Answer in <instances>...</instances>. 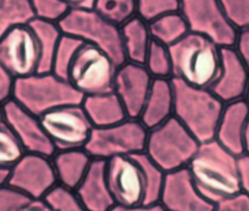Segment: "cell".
<instances>
[{"instance_id": "7bdbcfd3", "label": "cell", "mask_w": 249, "mask_h": 211, "mask_svg": "<svg viewBox=\"0 0 249 211\" xmlns=\"http://www.w3.org/2000/svg\"><path fill=\"white\" fill-rule=\"evenodd\" d=\"M70 9H92L95 0H61Z\"/></svg>"}, {"instance_id": "bcb514c9", "label": "cell", "mask_w": 249, "mask_h": 211, "mask_svg": "<svg viewBox=\"0 0 249 211\" xmlns=\"http://www.w3.org/2000/svg\"><path fill=\"white\" fill-rule=\"evenodd\" d=\"M245 101L247 102V104H248V106H249V88H248V90H247V93H246V96H245Z\"/></svg>"}, {"instance_id": "7a4b0ae2", "label": "cell", "mask_w": 249, "mask_h": 211, "mask_svg": "<svg viewBox=\"0 0 249 211\" xmlns=\"http://www.w3.org/2000/svg\"><path fill=\"white\" fill-rule=\"evenodd\" d=\"M172 78L203 88H211L219 78L222 48L209 38L189 32L169 46Z\"/></svg>"}, {"instance_id": "5b68a950", "label": "cell", "mask_w": 249, "mask_h": 211, "mask_svg": "<svg viewBox=\"0 0 249 211\" xmlns=\"http://www.w3.org/2000/svg\"><path fill=\"white\" fill-rule=\"evenodd\" d=\"M200 143L175 118L149 129L145 153L165 173L187 167Z\"/></svg>"}, {"instance_id": "7c38bea8", "label": "cell", "mask_w": 249, "mask_h": 211, "mask_svg": "<svg viewBox=\"0 0 249 211\" xmlns=\"http://www.w3.org/2000/svg\"><path fill=\"white\" fill-rule=\"evenodd\" d=\"M106 176L116 205L132 207L144 203L145 174L134 155L117 156L107 159Z\"/></svg>"}, {"instance_id": "8992f818", "label": "cell", "mask_w": 249, "mask_h": 211, "mask_svg": "<svg viewBox=\"0 0 249 211\" xmlns=\"http://www.w3.org/2000/svg\"><path fill=\"white\" fill-rule=\"evenodd\" d=\"M58 24L63 33L105 52L118 67L127 61L121 27L93 9H70Z\"/></svg>"}, {"instance_id": "6da1fadb", "label": "cell", "mask_w": 249, "mask_h": 211, "mask_svg": "<svg viewBox=\"0 0 249 211\" xmlns=\"http://www.w3.org/2000/svg\"><path fill=\"white\" fill-rule=\"evenodd\" d=\"M238 158L213 139L200 143L189 162L196 187L212 203L241 193Z\"/></svg>"}, {"instance_id": "ab89813d", "label": "cell", "mask_w": 249, "mask_h": 211, "mask_svg": "<svg viewBox=\"0 0 249 211\" xmlns=\"http://www.w3.org/2000/svg\"><path fill=\"white\" fill-rule=\"evenodd\" d=\"M241 192L249 196V156L242 155L238 158Z\"/></svg>"}, {"instance_id": "277c9868", "label": "cell", "mask_w": 249, "mask_h": 211, "mask_svg": "<svg viewBox=\"0 0 249 211\" xmlns=\"http://www.w3.org/2000/svg\"><path fill=\"white\" fill-rule=\"evenodd\" d=\"M84 95L53 72L18 78L13 98L37 117L60 106L82 104Z\"/></svg>"}, {"instance_id": "8d00e7d4", "label": "cell", "mask_w": 249, "mask_h": 211, "mask_svg": "<svg viewBox=\"0 0 249 211\" xmlns=\"http://www.w3.org/2000/svg\"><path fill=\"white\" fill-rule=\"evenodd\" d=\"M214 211H249V196L241 192L216 203Z\"/></svg>"}, {"instance_id": "30bf717a", "label": "cell", "mask_w": 249, "mask_h": 211, "mask_svg": "<svg viewBox=\"0 0 249 211\" xmlns=\"http://www.w3.org/2000/svg\"><path fill=\"white\" fill-rule=\"evenodd\" d=\"M180 12L191 32L209 38L221 48L234 47L238 30L229 20L219 0H180Z\"/></svg>"}, {"instance_id": "4fadbf2b", "label": "cell", "mask_w": 249, "mask_h": 211, "mask_svg": "<svg viewBox=\"0 0 249 211\" xmlns=\"http://www.w3.org/2000/svg\"><path fill=\"white\" fill-rule=\"evenodd\" d=\"M58 184L51 157L26 153L14 166L8 185L26 193L32 199L44 198Z\"/></svg>"}, {"instance_id": "ba28073f", "label": "cell", "mask_w": 249, "mask_h": 211, "mask_svg": "<svg viewBox=\"0 0 249 211\" xmlns=\"http://www.w3.org/2000/svg\"><path fill=\"white\" fill-rule=\"evenodd\" d=\"M149 129L140 119L125 120L108 126L93 127L85 150L92 158L109 159L145 152Z\"/></svg>"}, {"instance_id": "b9f144b4", "label": "cell", "mask_w": 249, "mask_h": 211, "mask_svg": "<svg viewBox=\"0 0 249 211\" xmlns=\"http://www.w3.org/2000/svg\"><path fill=\"white\" fill-rule=\"evenodd\" d=\"M20 211H53L44 198L32 199Z\"/></svg>"}, {"instance_id": "d4e9b609", "label": "cell", "mask_w": 249, "mask_h": 211, "mask_svg": "<svg viewBox=\"0 0 249 211\" xmlns=\"http://www.w3.org/2000/svg\"><path fill=\"white\" fill-rule=\"evenodd\" d=\"M149 27L153 39L167 47L175 44L190 32L180 10L154 19L149 22Z\"/></svg>"}, {"instance_id": "e575fe53", "label": "cell", "mask_w": 249, "mask_h": 211, "mask_svg": "<svg viewBox=\"0 0 249 211\" xmlns=\"http://www.w3.org/2000/svg\"><path fill=\"white\" fill-rule=\"evenodd\" d=\"M226 16L237 29L249 27V0H219Z\"/></svg>"}, {"instance_id": "836d02e7", "label": "cell", "mask_w": 249, "mask_h": 211, "mask_svg": "<svg viewBox=\"0 0 249 211\" xmlns=\"http://www.w3.org/2000/svg\"><path fill=\"white\" fill-rule=\"evenodd\" d=\"M36 18L59 22L70 8L61 0H31Z\"/></svg>"}, {"instance_id": "ac0fdd59", "label": "cell", "mask_w": 249, "mask_h": 211, "mask_svg": "<svg viewBox=\"0 0 249 211\" xmlns=\"http://www.w3.org/2000/svg\"><path fill=\"white\" fill-rule=\"evenodd\" d=\"M75 192L87 211H111L116 206L107 181L105 159H92Z\"/></svg>"}, {"instance_id": "52a82bcc", "label": "cell", "mask_w": 249, "mask_h": 211, "mask_svg": "<svg viewBox=\"0 0 249 211\" xmlns=\"http://www.w3.org/2000/svg\"><path fill=\"white\" fill-rule=\"evenodd\" d=\"M118 66L99 48L83 43L68 70L67 80L84 96L114 90Z\"/></svg>"}, {"instance_id": "8fae6325", "label": "cell", "mask_w": 249, "mask_h": 211, "mask_svg": "<svg viewBox=\"0 0 249 211\" xmlns=\"http://www.w3.org/2000/svg\"><path fill=\"white\" fill-rule=\"evenodd\" d=\"M40 62L39 41L30 24L14 26L0 34V66L17 79L37 73Z\"/></svg>"}, {"instance_id": "ffe728a7", "label": "cell", "mask_w": 249, "mask_h": 211, "mask_svg": "<svg viewBox=\"0 0 249 211\" xmlns=\"http://www.w3.org/2000/svg\"><path fill=\"white\" fill-rule=\"evenodd\" d=\"M174 92L171 79H154L140 114V121L151 129L173 116Z\"/></svg>"}, {"instance_id": "9c48e42d", "label": "cell", "mask_w": 249, "mask_h": 211, "mask_svg": "<svg viewBox=\"0 0 249 211\" xmlns=\"http://www.w3.org/2000/svg\"><path fill=\"white\" fill-rule=\"evenodd\" d=\"M39 118L56 151L85 148L94 127L82 104L60 106Z\"/></svg>"}, {"instance_id": "e0dca14e", "label": "cell", "mask_w": 249, "mask_h": 211, "mask_svg": "<svg viewBox=\"0 0 249 211\" xmlns=\"http://www.w3.org/2000/svg\"><path fill=\"white\" fill-rule=\"evenodd\" d=\"M249 88V68L234 47L222 48L218 80L210 88L225 104L244 99Z\"/></svg>"}, {"instance_id": "2e32d148", "label": "cell", "mask_w": 249, "mask_h": 211, "mask_svg": "<svg viewBox=\"0 0 249 211\" xmlns=\"http://www.w3.org/2000/svg\"><path fill=\"white\" fill-rule=\"evenodd\" d=\"M154 78L144 64L126 61L118 67L114 91L124 106L128 118L139 119Z\"/></svg>"}, {"instance_id": "d6986e66", "label": "cell", "mask_w": 249, "mask_h": 211, "mask_svg": "<svg viewBox=\"0 0 249 211\" xmlns=\"http://www.w3.org/2000/svg\"><path fill=\"white\" fill-rule=\"evenodd\" d=\"M249 121V106L245 99L225 104L215 139L237 157L244 154V132Z\"/></svg>"}, {"instance_id": "9a60e30c", "label": "cell", "mask_w": 249, "mask_h": 211, "mask_svg": "<svg viewBox=\"0 0 249 211\" xmlns=\"http://www.w3.org/2000/svg\"><path fill=\"white\" fill-rule=\"evenodd\" d=\"M159 203L165 211H214L216 205L196 187L188 167L165 173Z\"/></svg>"}, {"instance_id": "d6a6232c", "label": "cell", "mask_w": 249, "mask_h": 211, "mask_svg": "<svg viewBox=\"0 0 249 211\" xmlns=\"http://www.w3.org/2000/svg\"><path fill=\"white\" fill-rule=\"evenodd\" d=\"M137 16L146 22L180 10V0H136Z\"/></svg>"}, {"instance_id": "5bb4252c", "label": "cell", "mask_w": 249, "mask_h": 211, "mask_svg": "<svg viewBox=\"0 0 249 211\" xmlns=\"http://www.w3.org/2000/svg\"><path fill=\"white\" fill-rule=\"evenodd\" d=\"M1 118L22 142L27 153L53 157L56 149L45 131L40 118L11 98L2 103Z\"/></svg>"}, {"instance_id": "484cf974", "label": "cell", "mask_w": 249, "mask_h": 211, "mask_svg": "<svg viewBox=\"0 0 249 211\" xmlns=\"http://www.w3.org/2000/svg\"><path fill=\"white\" fill-rule=\"evenodd\" d=\"M36 18L31 0H0V34Z\"/></svg>"}, {"instance_id": "1f68e13d", "label": "cell", "mask_w": 249, "mask_h": 211, "mask_svg": "<svg viewBox=\"0 0 249 211\" xmlns=\"http://www.w3.org/2000/svg\"><path fill=\"white\" fill-rule=\"evenodd\" d=\"M53 211H87L74 190L56 184L44 197Z\"/></svg>"}, {"instance_id": "f35d334b", "label": "cell", "mask_w": 249, "mask_h": 211, "mask_svg": "<svg viewBox=\"0 0 249 211\" xmlns=\"http://www.w3.org/2000/svg\"><path fill=\"white\" fill-rule=\"evenodd\" d=\"M234 48L249 68V27L238 30Z\"/></svg>"}, {"instance_id": "4316f807", "label": "cell", "mask_w": 249, "mask_h": 211, "mask_svg": "<svg viewBox=\"0 0 249 211\" xmlns=\"http://www.w3.org/2000/svg\"><path fill=\"white\" fill-rule=\"evenodd\" d=\"M92 9L120 27L137 16L136 0H95Z\"/></svg>"}, {"instance_id": "83f0119b", "label": "cell", "mask_w": 249, "mask_h": 211, "mask_svg": "<svg viewBox=\"0 0 249 211\" xmlns=\"http://www.w3.org/2000/svg\"><path fill=\"white\" fill-rule=\"evenodd\" d=\"M143 167L146 181V195L143 204L159 203L162 191L165 172L143 152L134 155Z\"/></svg>"}, {"instance_id": "7402d4cb", "label": "cell", "mask_w": 249, "mask_h": 211, "mask_svg": "<svg viewBox=\"0 0 249 211\" xmlns=\"http://www.w3.org/2000/svg\"><path fill=\"white\" fill-rule=\"evenodd\" d=\"M82 105L94 127L112 125L128 118L124 104L114 90L87 95Z\"/></svg>"}, {"instance_id": "44dd1931", "label": "cell", "mask_w": 249, "mask_h": 211, "mask_svg": "<svg viewBox=\"0 0 249 211\" xmlns=\"http://www.w3.org/2000/svg\"><path fill=\"white\" fill-rule=\"evenodd\" d=\"M52 159L58 184L75 191L86 176L93 158L85 148H81L56 151Z\"/></svg>"}, {"instance_id": "603a6c76", "label": "cell", "mask_w": 249, "mask_h": 211, "mask_svg": "<svg viewBox=\"0 0 249 211\" xmlns=\"http://www.w3.org/2000/svg\"><path fill=\"white\" fill-rule=\"evenodd\" d=\"M121 32L127 61L144 64L153 41L149 23L135 16L121 26Z\"/></svg>"}, {"instance_id": "4dcf8cb0", "label": "cell", "mask_w": 249, "mask_h": 211, "mask_svg": "<svg viewBox=\"0 0 249 211\" xmlns=\"http://www.w3.org/2000/svg\"><path fill=\"white\" fill-rule=\"evenodd\" d=\"M83 43L84 42L80 39L63 33L53 56L52 72L56 76L67 80L70 64Z\"/></svg>"}, {"instance_id": "cb8c5ba5", "label": "cell", "mask_w": 249, "mask_h": 211, "mask_svg": "<svg viewBox=\"0 0 249 211\" xmlns=\"http://www.w3.org/2000/svg\"><path fill=\"white\" fill-rule=\"evenodd\" d=\"M29 24L36 33L41 49V62L37 73L52 72L53 56L63 32L58 22L35 18Z\"/></svg>"}, {"instance_id": "60d3db41", "label": "cell", "mask_w": 249, "mask_h": 211, "mask_svg": "<svg viewBox=\"0 0 249 211\" xmlns=\"http://www.w3.org/2000/svg\"><path fill=\"white\" fill-rule=\"evenodd\" d=\"M111 211H165L160 203L154 204H141L132 207H125L121 205H116Z\"/></svg>"}, {"instance_id": "d590c367", "label": "cell", "mask_w": 249, "mask_h": 211, "mask_svg": "<svg viewBox=\"0 0 249 211\" xmlns=\"http://www.w3.org/2000/svg\"><path fill=\"white\" fill-rule=\"evenodd\" d=\"M32 198L10 186H0V211H20Z\"/></svg>"}, {"instance_id": "ee69618b", "label": "cell", "mask_w": 249, "mask_h": 211, "mask_svg": "<svg viewBox=\"0 0 249 211\" xmlns=\"http://www.w3.org/2000/svg\"><path fill=\"white\" fill-rule=\"evenodd\" d=\"M12 175V167L0 166V186L8 185Z\"/></svg>"}, {"instance_id": "3957f363", "label": "cell", "mask_w": 249, "mask_h": 211, "mask_svg": "<svg viewBox=\"0 0 249 211\" xmlns=\"http://www.w3.org/2000/svg\"><path fill=\"white\" fill-rule=\"evenodd\" d=\"M175 117L199 143L215 139L225 103L210 88L195 87L171 78Z\"/></svg>"}, {"instance_id": "f1b7e54d", "label": "cell", "mask_w": 249, "mask_h": 211, "mask_svg": "<svg viewBox=\"0 0 249 211\" xmlns=\"http://www.w3.org/2000/svg\"><path fill=\"white\" fill-rule=\"evenodd\" d=\"M26 153L20 139L0 118V166H14Z\"/></svg>"}, {"instance_id": "f546056e", "label": "cell", "mask_w": 249, "mask_h": 211, "mask_svg": "<svg viewBox=\"0 0 249 211\" xmlns=\"http://www.w3.org/2000/svg\"><path fill=\"white\" fill-rule=\"evenodd\" d=\"M144 65L154 79H171L172 62L169 47L153 39Z\"/></svg>"}, {"instance_id": "74e56055", "label": "cell", "mask_w": 249, "mask_h": 211, "mask_svg": "<svg viewBox=\"0 0 249 211\" xmlns=\"http://www.w3.org/2000/svg\"><path fill=\"white\" fill-rule=\"evenodd\" d=\"M17 78L0 66V101L1 103L13 98Z\"/></svg>"}, {"instance_id": "f6af8a7d", "label": "cell", "mask_w": 249, "mask_h": 211, "mask_svg": "<svg viewBox=\"0 0 249 211\" xmlns=\"http://www.w3.org/2000/svg\"><path fill=\"white\" fill-rule=\"evenodd\" d=\"M243 150H244V154L243 155L249 156V121L247 123V125H246V128H245V132H244Z\"/></svg>"}]
</instances>
